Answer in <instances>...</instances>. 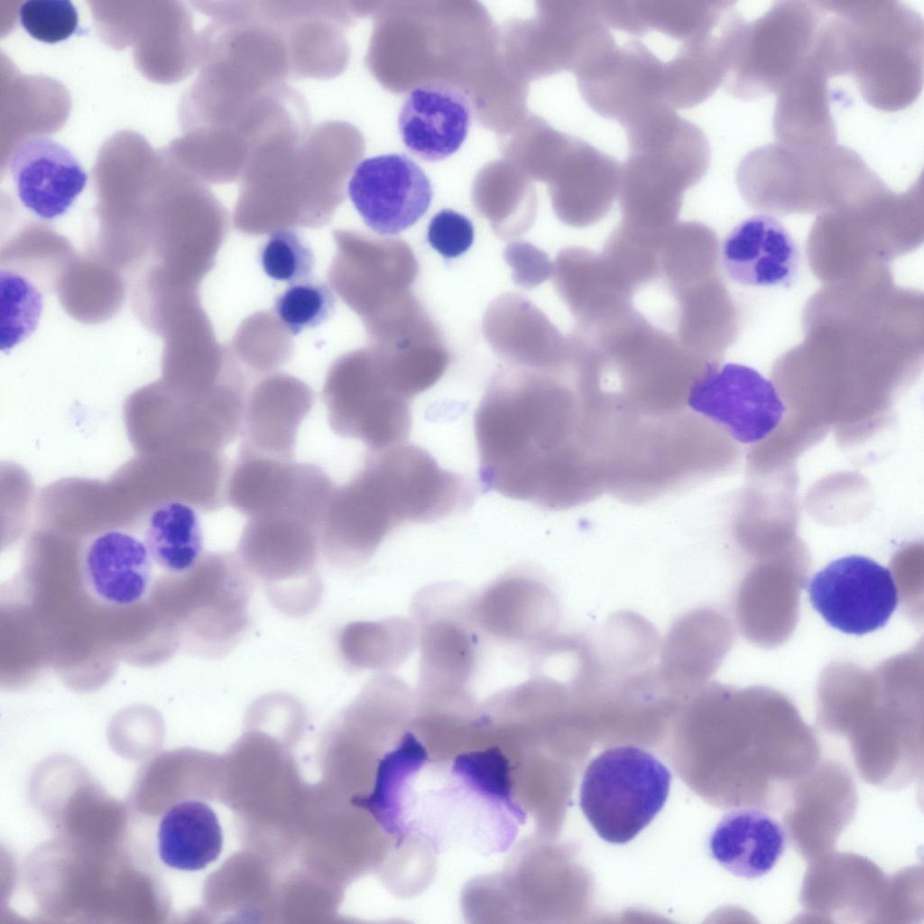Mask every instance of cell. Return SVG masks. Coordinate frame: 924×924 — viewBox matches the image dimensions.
<instances>
[{"label":"cell","mask_w":924,"mask_h":924,"mask_svg":"<svg viewBox=\"0 0 924 924\" xmlns=\"http://www.w3.org/2000/svg\"><path fill=\"white\" fill-rule=\"evenodd\" d=\"M474 429L485 491L548 510L605 492L584 402L568 374L501 366L476 408Z\"/></svg>","instance_id":"obj_1"},{"label":"cell","mask_w":924,"mask_h":924,"mask_svg":"<svg viewBox=\"0 0 924 924\" xmlns=\"http://www.w3.org/2000/svg\"><path fill=\"white\" fill-rule=\"evenodd\" d=\"M424 748L411 735L379 762L373 791L352 803L368 811L398 839L420 838L436 851L466 845L503 853L516 838L525 813L513 799L504 757L489 749L452 761V779H432Z\"/></svg>","instance_id":"obj_2"},{"label":"cell","mask_w":924,"mask_h":924,"mask_svg":"<svg viewBox=\"0 0 924 924\" xmlns=\"http://www.w3.org/2000/svg\"><path fill=\"white\" fill-rule=\"evenodd\" d=\"M467 478L409 443L369 451L362 468L336 486L319 527L320 552L346 568L370 556L402 523H429L467 509Z\"/></svg>","instance_id":"obj_3"},{"label":"cell","mask_w":924,"mask_h":924,"mask_svg":"<svg viewBox=\"0 0 924 924\" xmlns=\"http://www.w3.org/2000/svg\"><path fill=\"white\" fill-rule=\"evenodd\" d=\"M356 137L346 122L327 121L306 136L283 135L258 146L240 177L235 228L259 236L328 223L356 167Z\"/></svg>","instance_id":"obj_4"},{"label":"cell","mask_w":924,"mask_h":924,"mask_svg":"<svg viewBox=\"0 0 924 924\" xmlns=\"http://www.w3.org/2000/svg\"><path fill=\"white\" fill-rule=\"evenodd\" d=\"M580 335L598 388L637 417L687 411L690 390L710 363L635 310Z\"/></svg>","instance_id":"obj_5"},{"label":"cell","mask_w":924,"mask_h":924,"mask_svg":"<svg viewBox=\"0 0 924 924\" xmlns=\"http://www.w3.org/2000/svg\"><path fill=\"white\" fill-rule=\"evenodd\" d=\"M837 14L848 73L873 107L897 111L922 88L923 23L897 1H829Z\"/></svg>","instance_id":"obj_6"},{"label":"cell","mask_w":924,"mask_h":924,"mask_svg":"<svg viewBox=\"0 0 924 924\" xmlns=\"http://www.w3.org/2000/svg\"><path fill=\"white\" fill-rule=\"evenodd\" d=\"M736 182L753 204L802 206L864 195L882 180L848 147L795 149L776 143L748 152L737 167Z\"/></svg>","instance_id":"obj_7"},{"label":"cell","mask_w":924,"mask_h":924,"mask_svg":"<svg viewBox=\"0 0 924 924\" xmlns=\"http://www.w3.org/2000/svg\"><path fill=\"white\" fill-rule=\"evenodd\" d=\"M322 399L330 429L369 451L402 443L411 432L412 401L373 346L348 352L329 367Z\"/></svg>","instance_id":"obj_8"},{"label":"cell","mask_w":924,"mask_h":924,"mask_svg":"<svg viewBox=\"0 0 924 924\" xmlns=\"http://www.w3.org/2000/svg\"><path fill=\"white\" fill-rule=\"evenodd\" d=\"M670 782V770L651 753L633 745L615 746L588 763L579 805L601 838L625 844L662 809Z\"/></svg>","instance_id":"obj_9"},{"label":"cell","mask_w":924,"mask_h":924,"mask_svg":"<svg viewBox=\"0 0 924 924\" xmlns=\"http://www.w3.org/2000/svg\"><path fill=\"white\" fill-rule=\"evenodd\" d=\"M823 2L781 1L745 23L724 80L734 97L777 93L810 54L825 16Z\"/></svg>","instance_id":"obj_10"},{"label":"cell","mask_w":924,"mask_h":924,"mask_svg":"<svg viewBox=\"0 0 924 924\" xmlns=\"http://www.w3.org/2000/svg\"><path fill=\"white\" fill-rule=\"evenodd\" d=\"M319 552L318 527L275 513L247 519L236 554L280 611L301 615L312 611L320 598L316 572Z\"/></svg>","instance_id":"obj_11"},{"label":"cell","mask_w":924,"mask_h":924,"mask_svg":"<svg viewBox=\"0 0 924 924\" xmlns=\"http://www.w3.org/2000/svg\"><path fill=\"white\" fill-rule=\"evenodd\" d=\"M609 29L591 36L572 69L586 104L621 124L642 106L663 101L664 62L640 40L618 44Z\"/></svg>","instance_id":"obj_12"},{"label":"cell","mask_w":924,"mask_h":924,"mask_svg":"<svg viewBox=\"0 0 924 924\" xmlns=\"http://www.w3.org/2000/svg\"><path fill=\"white\" fill-rule=\"evenodd\" d=\"M329 286L362 321L380 314L411 291L419 264L403 240L358 231L333 232Z\"/></svg>","instance_id":"obj_13"},{"label":"cell","mask_w":924,"mask_h":924,"mask_svg":"<svg viewBox=\"0 0 924 924\" xmlns=\"http://www.w3.org/2000/svg\"><path fill=\"white\" fill-rule=\"evenodd\" d=\"M688 407L742 444L766 439L785 413L772 381L735 363H710L692 386Z\"/></svg>","instance_id":"obj_14"},{"label":"cell","mask_w":924,"mask_h":924,"mask_svg":"<svg viewBox=\"0 0 924 924\" xmlns=\"http://www.w3.org/2000/svg\"><path fill=\"white\" fill-rule=\"evenodd\" d=\"M808 593L813 608L827 624L854 635L884 626L899 602L891 571L862 555L828 563L810 579Z\"/></svg>","instance_id":"obj_15"},{"label":"cell","mask_w":924,"mask_h":924,"mask_svg":"<svg viewBox=\"0 0 924 924\" xmlns=\"http://www.w3.org/2000/svg\"><path fill=\"white\" fill-rule=\"evenodd\" d=\"M347 195L365 224L381 236L414 225L429 209L433 190L423 170L408 155L373 156L356 165Z\"/></svg>","instance_id":"obj_16"},{"label":"cell","mask_w":924,"mask_h":924,"mask_svg":"<svg viewBox=\"0 0 924 924\" xmlns=\"http://www.w3.org/2000/svg\"><path fill=\"white\" fill-rule=\"evenodd\" d=\"M314 393L300 379L273 373L247 393L238 455L293 460L301 423Z\"/></svg>","instance_id":"obj_17"},{"label":"cell","mask_w":924,"mask_h":924,"mask_svg":"<svg viewBox=\"0 0 924 924\" xmlns=\"http://www.w3.org/2000/svg\"><path fill=\"white\" fill-rule=\"evenodd\" d=\"M483 331L508 365L549 373L569 369V337L522 296L505 294L496 299L485 312Z\"/></svg>","instance_id":"obj_18"},{"label":"cell","mask_w":924,"mask_h":924,"mask_svg":"<svg viewBox=\"0 0 924 924\" xmlns=\"http://www.w3.org/2000/svg\"><path fill=\"white\" fill-rule=\"evenodd\" d=\"M8 169L21 203L42 220L64 215L88 175L72 152L46 136H28L12 151Z\"/></svg>","instance_id":"obj_19"},{"label":"cell","mask_w":924,"mask_h":924,"mask_svg":"<svg viewBox=\"0 0 924 924\" xmlns=\"http://www.w3.org/2000/svg\"><path fill=\"white\" fill-rule=\"evenodd\" d=\"M471 120V102L461 89L444 82H426L405 97L398 129L411 153L427 162H439L461 147Z\"/></svg>","instance_id":"obj_20"},{"label":"cell","mask_w":924,"mask_h":924,"mask_svg":"<svg viewBox=\"0 0 924 924\" xmlns=\"http://www.w3.org/2000/svg\"><path fill=\"white\" fill-rule=\"evenodd\" d=\"M832 77L827 58L816 42L808 58L777 92L773 118L776 143L795 149L836 145V131L827 88Z\"/></svg>","instance_id":"obj_21"},{"label":"cell","mask_w":924,"mask_h":924,"mask_svg":"<svg viewBox=\"0 0 924 924\" xmlns=\"http://www.w3.org/2000/svg\"><path fill=\"white\" fill-rule=\"evenodd\" d=\"M554 284L578 328L606 326L633 310V289L603 254L582 247L562 250L553 263Z\"/></svg>","instance_id":"obj_22"},{"label":"cell","mask_w":924,"mask_h":924,"mask_svg":"<svg viewBox=\"0 0 924 924\" xmlns=\"http://www.w3.org/2000/svg\"><path fill=\"white\" fill-rule=\"evenodd\" d=\"M721 258L733 281L752 287L790 285L799 266L792 236L768 214L753 215L732 228L722 243Z\"/></svg>","instance_id":"obj_23"},{"label":"cell","mask_w":924,"mask_h":924,"mask_svg":"<svg viewBox=\"0 0 924 924\" xmlns=\"http://www.w3.org/2000/svg\"><path fill=\"white\" fill-rule=\"evenodd\" d=\"M152 561L144 541L125 531L107 530L85 546L82 580L88 592L101 603L131 606L149 593Z\"/></svg>","instance_id":"obj_24"},{"label":"cell","mask_w":924,"mask_h":924,"mask_svg":"<svg viewBox=\"0 0 924 924\" xmlns=\"http://www.w3.org/2000/svg\"><path fill=\"white\" fill-rule=\"evenodd\" d=\"M621 176L617 160L579 137L573 138L554 197L557 216L574 227L600 221L618 197Z\"/></svg>","instance_id":"obj_25"},{"label":"cell","mask_w":924,"mask_h":924,"mask_svg":"<svg viewBox=\"0 0 924 924\" xmlns=\"http://www.w3.org/2000/svg\"><path fill=\"white\" fill-rule=\"evenodd\" d=\"M786 834L778 820L763 810H730L710 835L712 857L735 876L756 879L767 874L781 857Z\"/></svg>","instance_id":"obj_26"},{"label":"cell","mask_w":924,"mask_h":924,"mask_svg":"<svg viewBox=\"0 0 924 924\" xmlns=\"http://www.w3.org/2000/svg\"><path fill=\"white\" fill-rule=\"evenodd\" d=\"M732 1H614L613 27L631 36L657 32L680 42L716 30L735 9Z\"/></svg>","instance_id":"obj_27"},{"label":"cell","mask_w":924,"mask_h":924,"mask_svg":"<svg viewBox=\"0 0 924 924\" xmlns=\"http://www.w3.org/2000/svg\"><path fill=\"white\" fill-rule=\"evenodd\" d=\"M300 463L238 455L229 470L226 503L248 518L286 513L294 499Z\"/></svg>","instance_id":"obj_28"},{"label":"cell","mask_w":924,"mask_h":924,"mask_svg":"<svg viewBox=\"0 0 924 924\" xmlns=\"http://www.w3.org/2000/svg\"><path fill=\"white\" fill-rule=\"evenodd\" d=\"M223 834L214 810L199 800L179 802L163 815L158 830L162 861L183 871L205 868L220 855Z\"/></svg>","instance_id":"obj_29"},{"label":"cell","mask_w":924,"mask_h":924,"mask_svg":"<svg viewBox=\"0 0 924 924\" xmlns=\"http://www.w3.org/2000/svg\"><path fill=\"white\" fill-rule=\"evenodd\" d=\"M144 542L152 560L172 574L193 570L202 559L203 535L199 514L192 504L171 500L150 513Z\"/></svg>","instance_id":"obj_30"},{"label":"cell","mask_w":924,"mask_h":924,"mask_svg":"<svg viewBox=\"0 0 924 924\" xmlns=\"http://www.w3.org/2000/svg\"><path fill=\"white\" fill-rule=\"evenodd\" d=\"M705 621L704 611L688 614L674 624L664 644L659 672L669 691L681 700L702 688L707 676L710 642Z\"/></svg>","instance_id":"obj_31"},{"label":"cell","mask_w":924,"mask_h":924,"mask_svg":"<svg viewBox=\"0 0 924 924\" xmlns=\"http://www.w3.org/2000/svg\"><path fill=\"white\" fill-rule=\"evenodd\" d=\"M715 260V236L708 227L696 222L677 224L659 254L660 272L672 291L712 276Z\"/></svg>","instance_id":"obj_32"},{"label":"cell","mask_w":924,"mask_h":924,"mask_svg":"<svg viewBox=\"0 0 924 924\" xmlns=\"http://www.w3.org/2000/svg\"><path fill=\"white\" fill-rule=\"evenodd\" d=\"M291 336L275 314L257 312L241 323L230 349L240 364L267 375L290 359Z\"/></svg>","instance_id":"obj_33"},{"label":"cell","mask_w":924,"mask_h":924,"mask_svg":"<svg viewBox=\"0 0 924 924\" xmlns=\"http://www.w3.org/2000/svg\"><path fill=\"white\" fill-rule=\"evenodd\" d=\"M32 277L13 267H0L1 350L30 337L38 326L43 294Z\"/></svg>","instance_id":"obj_34"},{"label":"cell","mask_w":924,"mask_h":924,"mask_svg":"<svg viewBox=\"0 0 924 924\" xmlns=\"http://www.w3.org/2000/svg\"><path fill=\"white\" fill-rule=\"evenodd\" d=\"M336 296L330 286L302 282L291 284L274 301V314L291 335L324 322L333 312Z\"/></svg>","instance_id":"obj_35"},{"label":"cell","mask_w":924,"mask_h":924,"mask_svg":"<svg viewBox=\"0 0 924 924\" xmlns=\"http://www.w3.org/2000/svg\"><path fill=\"white\" fill-rule=\"evenodd\" d=\"M259 263L269 278L295 284L310 276L314 255L293 229H281L271 233L261 247Z\"/></svg>","instance_id":"obj_36"},{"label":"cell","mask_w":924,"mask_h":924,"mask_svg":"<svg viewBox=\"0 0 924 924\" xmlns=\"http://www.w3.org/2000/svg\"><path fill=\"white\" fill-rule=\"evenodd\" d=\"M659 253L618 226L606 241L602 254L613 269L635 290L661 273Z\"/></svg>","instance_id":"obj_37"},{"label":"cell","mask_w":924,"mask_h":924,"mask_svg":"<svg viewBox=\"0 0 924 924\" xmlns=\"http://www.w3.org/2000/svg\"><path fill=\"white\" fill-rule=\"evenodd\" d=\"M18 14L24 30L43 42L66 40L78 29V13L69 0H27Z\"/></svg>","instance_id":"obj_38"},{"label":"cell","mask_w":924,"mask_h":924,"mask_svg":"<svg viewBox=\"0 0 924 924\" xmlns=\"http://www.w3.org/2000/svg\"><path fill=\"white\" fill-rule=\"evenodd\" d=\"M474 236L471 221L450 208L439 211L431 218L427 232L431 247L448 259L466 253L473 244Z\"/></svg>","instance_id":"obj_39"},{"label":"cell","mask_w":924,"mask_h":924,"mask_svg":"<svg viewBox=\"0 0 924 924\" xmlns=\"http://www.w3.org/2000/svg\"><path fill=\"white\" fill-rule=\"evenodd\" d=\"M504 259L512 269L514 282L523 288L538 286L552 276L553 263L543 251L528 242L509 243Z\"/></svg>","instance_id":"obj_40"}]
</instances>
